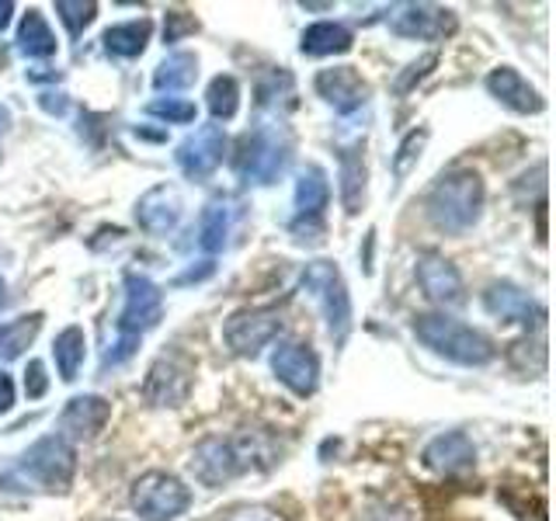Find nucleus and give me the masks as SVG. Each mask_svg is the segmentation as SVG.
<instances>
[{"label": "nucleus", "mask_w": 556, "mask_h": 521, "mask_svg": "<svg viewBox=\"0 0 556 521\" xmlns=\"http://www.w3.org/2000/svg\"><path fill=\"white\" fill-rule=\"evenodd\" d=\"M477 462V448L463 431H445L425 448V466L442 476H463Z\"/></svg>", "instance_id": "obj_15"}, {"label": "nucleus", "mask_w": 556, "mask_h": 521, "mask_svg": "<svg viewBox=\"0 0 556 521\" xmlns=\"http://www.w3.org/2000/svg\"><path fill=\"white\" fill-rule=\"evenodd\" d=\"M150 22L143 17V22H126V25H115V28H109L101 35V42H104V49L112 52V56H122V60H132V56H139V52L147 49V42H150Z\"/></svg>", "instance_id": "obj_24"}, {"label": "nucleus", "mask_w": 556, "mask_h": 521, "mask_svg": "<svg viewBox=\"0 0 556 521\" xmlns=\"http://www.w3.org/2000/svg\"><path fill=\"white\" fill-rule=\"evenodd\" d=\"M278 462L275 445L257 431H240L230 439H205L191 456V473L205 486H223L237 476L265 473Z\"/></svg>", "instance_id": "obj_1"}, {"label": "nucleus", "mask_w": 556, "mask_h": 521, "mask_svg": "<svg viewBox=\"0 0 556 521\" xmlns=\"http://www.w3.org/2000/svg\"><path fill=\"white\" fill-rule=\"evenodd\" d=\"M46 390H49L46 365L42 361H28V369H25V393H28V399L46 396Z\"/></svg>", "instance_id": "obj_35"}, {"label": "nucleus", "mask_w": 556, "mask_h": 521, "mask_svg": "<svg viewBox=\"0 0 556 521\" xmlns=\"http://www.w3.org/2000/svg\"><path fill=\"white\" fill-rule=\"evenodd\" d=\"M303 289L320 303L324 320L330 327L338 344H344L348 330H352V295H348V285L338 271V265L330 260H313V265L303 271Z\"/></svg>", "instance_id": "obj_5"}, {"label": "nucleus", "mask_w": 556, "mask_h": 521, "mask_svg": "<svg viewBox=\"0 0 556 521\" xmlns=\"http://www.w3.org/2000/svg\"><path fill=\"white\" fill-rule=\"evenodd\" d=\"M452 28H456L452 11L434 4H407L393 17V31L404 35V39H442Z\"/></svg>", "instance_id": "obj_20"}, {"label": "nucleus", "mask_w": 556, "mask_h": 521, "mask_svg": "<svg viewBox=\"0 0 556 521\" xmlns=\"http://www.w3.org/2000/svg\"><path fill=\"white\" fill-rule=\"evenodd\" d=\"M300 49L306 52V56H334V52L352 49V31H348L344 25H334V22H317L303 31Z\"/></svg>", "instance_id": "obj_22"}, {"label": "nucleus", "mask_w": 556, "mask_h": 521, "mask_svg": "<svg viewBox=\"0 0 556 521\" xmlns=\"http://www.w3.org/2000/svg\"><path fill=\"white\" fill-rule=\"evenodd\" d=\"M39 330H42V313H31V317H22L8 327H0V361H11L22 355Z\"/></svg>", "instance_id": "obj_28"}, {"label": "nucleus", "mask_w": 556, "mask_h": 521, "mask_svg": "<svg viewBox=\"0 0 556 521\" xmlns=\"http://www.w3.org/2000/svg\"><path fill=\"white\" fill-rule=\"evenodd\" d=\"M289 136L278 126H261L240 139V153H237V170L243 181L251 185H271L278 174L289 164Z\"/></svg>", "instance_id": "obj_4"}, {"label": "nucleus", "mask_w": 556, "mask_h": 521, "mask_svg": "<svg viewBox=\"0 0 556 521\" xmlns=\"http://www.w3.org/2000/svg\"><path fill=\"white\" fill-rule=\"evenodd\" d=\"M84 352H87V338L80 327H66L63 334L52 344V358H56V369L63 376V382H74L80 365H84Z\"/></svg>", "instance_id": "obj_27"}, {"label": "nucleus", "mask_w": 556, "mask_h": 521, "mask_svg": "<svg viewBox=\"0 0 556 521\" xmlns=\"http://www.w3.org/2000/svg\"><path fill=\"white\" fill-rule=\"evenodd\" d=\"M226 226H230V216H226L223 202H208L202 223H199V247L205 254H219L226 247Z\"/></svg>", "instance_id": "obj_29"}, {"label": "nucleus", "mask_w": 556, "mask_h": 521, "mask_svg": "<svg viewBox=\"0 0 556 521\" xmlns=\"http://www.w3.org/2000/svg\"><path fill=\"white\" fill-rule=\"evenodd\" d=\"M14 407V379L8 372H0V414H8Z\"/></svg>", "instance_id": "obj_38"}, {"label": "nucleus", "mask_w": 556, "mask_h": 521, "mask_svg": "<svg viewBox=\"0 0 556 521\" xmlns=\"http://www.w3.org/2000/svg\"><path fill=\"white\" fill-rule=\"evenodd\" d=\"M17 46H22V52L31 60L56 56V35H52V28L46 25V17L39 11H28L22 17V28H17Z\"/></svg>", "instance_id": "obj_23"}, {"label": "nucleus", "mask_w": 556, "mask_h": 521, "mask_svg": "<svg viewBox=\"0 0 556 521\" xmlns=\"http://www.w3.org/2000/svg\"><path fill=\"white\" fill-rule=\"evenodd\" d=\"M486 91H491L501 104H508V109L518 115H535V112H543V104H546L543 94H539L535 87L511 66L491 69V77H486Z\"/></svg>", "instance_id": "obj_18"}, {"label": "nucleus", "mask_w": 556, "mask_h": 521, "mask_svg": "<svg viewBox=\"0 0 556 521\" xmlns=\"http://www.w3.org/2000/svg\"><path fill=\"white\" fill-rule=\"evenodd\" d=\"M223 153H226V136L219 126H199L188 139H181L178 153H174V161L178 167L188 174V178H208L219 164H223Z\"/></svg>", "instance_id": "obj_11"}, {"label": "nucleus", "mask_w": 556, "mask_h": 521, "mask_svg": "<svg viewBox=\"0 0 556 521\" xmlns=\"http://www.w3.org/2000/svg\"><path fill=\"white\" fill-rule=\"evenodd\" d=\"M417 282H421L428 300L439 306H452L463 300V275L456 271L452 260H445L434 251H425L417 257Z\"/></svg>", "instance_id": "obj_14"}, {"label": "nucleus", "mask_w": 556, "mask_h": 521, "mask_svg": "<svg viewBox=\"0 0 556 521\" xmlns=\"http://www.w3.org/2000/svg\"><path fill=\"white\" fill-rule=\"evenodd\" d=\"M483 181L477 170H448L428 195V219L442 233H466L480 219Z\"/></svg>", "instance_id": "obj_2"}, {"label": "nucleus", "mask_w": 556, "mask_h": 521, "mask_svg": "<svg viewBox=\"0 0 556 521\" xmlns=\"http://www.w3.org/2000/svg\"><path fill=\"white\" fill-rule=\"evenodd\" d=\"M164 313V292L143 275H126V309L118 317L122 338H139L161 323Z\"/></svg>", "instance_id": "obj_8"}, {"label": "nucleus", "mask_w": 556, "mask_h": 521, "mask_svg": "<svg viewBox=\"0 0 556 521\" xmlns=\"http://www.w3.org/2000/svg\"><path fill=\"white\" fill-rule=\"evenodd\" d=\"M434 63H439V56H434V52H428V56H421L417 63H410V66H407V74L396 80V94H407V91H410V84H414V80H421Z\"/></svg>", "instance_id": "obj_36"}, {"label": "nucleus", "mask_w": 556, "mask_h": 521, "mask_svg": "<svg viewBox=\"0 0 556 521\" xmlns=\"http://www.w3.org/2000/svg\"><path fill=\"white\" fill-rule=\"evenodd\" d=\"M213 271H216V265H213V260H205V268H199V271H195V268H191L188 275H181V278H178V285H188V282H199V278H208V275H213Z\"/></svg>", "instance_id": "obj_39"}, {"label": "nucleus", "mask_w": 556, "mask_h": 521, "mask_svg": "<svg viewBox=\"0 0 556 521\" xmlns=\"http://www.w3.org/2000/svg\"><path fill=\"white\" fill-rule=\"evenodd\" d=\"M271 372L295 396H309V393H317V382H320V358L313 355L306 344H292L289 341V344L275 347Z\"/></svg>", "instance_id": "obj_10"}, {"label": "nucleus", "mask_w": 556, "mask_h": 521, "mask_svg": "<svg viewBox=\"0 0 556 521\" xmlns=\"http://www.w3.org/2000/svg\"><path fill=\"white\" fill-rule=\"evenodd\" d=\"M317 94L327 104H334V112L348 115V112L362 109L369 87H365V80L355 74V66H330L317 74Z\"/></svg>", "instance_id": "obj_16"}, {"label": "nucleus", "mask_w": 556, "mask_h": 521, "mask_svg": "<svg viewBox=\"0 0 556 521\" xmlns=\"http://www.w3.org/2000/svg\"><path fill=\"white\" fill-rule=\"evenodd\" d=\"M425 143H428V129H414V132L404 139V143H400V150H396V156H393V174H396V178H407L410 167L417 164V156H421Z\"/></svg>", "instance_id": "obj_32"}, {"label": "nucleus", "mask_w": 556, "mask_h": 521, "mask_svg": "<svg viewBox=\"0 0 556 521\" xmlns=\"http://www.w3.org/2000/svg\"><path fill=\"white\" fill-rule=\"evenodd\" d=\"M205 104H208V112H213V118H233L237 104H240L237 80L230 74L216 77L213 84H208V91H205Z\"/></svg>", "instance_id": "obj_30"}, {"label": "nucleus", "mask_w": 556, "mask_h": 521, "mask_svg": "<svg viewBox=\"0 0 556 521\" xmlns=\"http://www.w3.org/2000/svg\"><path fill=\"white\" fill-rule=\"evenodd\" d=\"M129 500L147 521H174V518H181L188 511L191 491L178 476L153 469V473H143L132 483V497Z\"/></svg>", "instance_id": "obj_6"}, {"label": "nucleus", "mask_w": 556, "mask_h": 521, "mask_svg": "<svg viewBox=\"0 0 556 521\" xmlns=\"http://www.w3.org/2000/svg\"><path fill=\"white\" fill-rule=\"evenodd\" d=\"M181 213H185L181 191L170 188V185H156V188H150L147 195L136 202V219L153 237L170 233L174 226L181 223Z\"/></svg>", "instance_id": "obj_13"}, {"label": "nucleus", "mask_w": 556, "mask_h": 521, "mask_svg": "<svg viewBox=\"0 0 556 521\" xmlns=\"http://www.w3.org/2000/svg\"><path fill=\"white\" fill-rule=\"evenodd\" d=\"M11 14H14V4L11 0H0V31L11 25Z\"/></svg>", "instance_id": "obj_41"}, {"label": "nucleus", "mask_w": 556, "mask_h": 521, "mask_svg": "<svg viewBox=\"0 0 556 521\" xmlns=\"http://www.w3.org/2000/svg\"><path fill=\"white\" fill-rule=\"evenodd\" d=\"M112 404L104 396H74L60 414V439L66 442H91L109 424Z\"/></svg>", "instance_id": "obj_12"}, {"label": "nucleus", "mask_w": 556, "mask_h": 521, "mask_svg": "<svg viewBox=\"0 0 556 521\" xmlns=\"http://www.w3.org/2000/svg\"><path fill=\"white\" fill-rule=\"evenodd\" d=\"M56 14H60V22L70 28V35H80L87 25L94 22L98 4L94 0H56Z\"/></svg>", "instance_id": "obj_31"}, {"label": "nucleus", "mask_w": 556, "mask_h": 521, "mask_svg": "<svg viewBox=\"0 0 556 521\" xmlns=\"http://www.w3.org/2000/svg\"><path fill=\"white\" fill-rule=\"evenodd\" d=\"M341 202L348 216H355L365 202V164L358 150L341 153Z\"/></svg>", "instance_id": "obj_26"}, {"label": "nucleus", "mask_w": 556, "mask_h": 521, "mask_svg": "<svg viewBox=\"0 0 556 521\" xmlns=\"http://www.w3.org/2000/svg\"><path fill=\"white\" fill-rule=\"evenodd\" d=\"M278 330H282V320H278L275 309L251 306V309H237L233 317L226 320L223 338L230 344L233 355H257L261 347L275 341Z\"/></svg>", "instance_id": "obj_9"}, {"label": "nucleus", "mask_w": 556, "mask_h": 521, "mask_svg": "<svg viewBox=\"0 0 556 521\" xmlns=\"http://www.w3.org/2000/svg\"><path fill=\"white\" fill-rule=\"evenodd\" d=\"M223 521H275L265 508H237V511H230Z\"/></svg>", "instance_id": "obj_37"}, {"label": "nucleus", "mask_w": 556, "mask_h": 521, "mask_svg": "<svg viewBox=\"0 0 556 521\" xmlns=\"http://www.w3.org/2000/svg\"><path fill=\"white\" fill-rule=\"evenodd\" d=\"M330 202V181L324 167H306L295 181V213L300 219H317Z\"/></svg>", "instance_id": "obj_21"}, {"label": "nucleus", "mask_w": 556, "mask_h": 521, "mask_svg": "<svg viewBox=\"0 0 556 521\" xmlns=\"http://www.w3.org/2000/svg\"><path fill=\"white\" fill-rule=\"evenodd\" d=\"M191 390V376L178 358H161L153 361V369L147 376V399L153 407H181Z\"/></svg>", "instance_id": "obj_17"}, {"label": "nucleus", "mask_w": 556, "mask_h": 521, "mask_svg": "<svg viewBox=\"0 0 556 521\" xmlns=\"http://www.w3.org/2000/svg\"><path fill=\"white\" fill-rule=\"evenodd\" d=\"M195 31H199V22L188 11H167V22H164V42L167 46L181 42L185 35H195Z\"/></svg>", "instance_id": "obj_34"}, {"label": "nucleus", "mask_w": 556, "mask_h": 521, "mask_svg": "<svg viewBox=\"0 0 556 521\" xmlns=\"http://www.w3.org/2000/svg\"><path fill=\"white\" fill-rule=\"evenodd\" d=\"M42 109L52 112V115H63L66 112V101H63V94H42Z\"/></svg>", "instance_id": "obj_40"}, {"label": "nucleus", "mask_w": 556, "mask_h": 521, "mask_svg": "<svg viewBox=\"0 0 556 521\" xmlns=\"http://www.w3.org/2000/svg\"><path fill=\"white\" fill-rule=\"evenodd\" d=\"M483 306L491 317L497 320H508V323H539L543 320V306L532 303L529 292H521L511 282H494L491 289L483 292Z\"/></svg>", "instance_id": "obj_19"}, {"label": "nucleus", "mask_w": 556, "mask_h": 521, "mask_svg": "<svg viewBox=\"0 0 556 521\" xmlns=\"http://www.w3.org/2000/svg\"><path fill=\"white\" fill-rule=\"evenodd\" d=\"M8 303V285H4V278H0V306Z\"/></svg>", "instance_id": "obj_43"}, {"label": "nucleus", "mask_w": 556, "mask_h": 521, "mask_svg": "<svg viewBox=\"0 0 556 521\" xmlns=\"http://www.w3.org/2000/svg\"><path fill=\"white\" fill-rule=\"evenodd\" d=\"M25 473L31 480H39L49 491H63V486L74 480V469H77V456H74V445L60 434H46V439L35 442L25 452Z\"/></svg>", "instance_id": "obj_7"}, {"label": "nucleus", "mask_w": 556, "mask_h": 521, "mask_svg": "<svg viewBox=\"0 0 556 521\" xmlns=\"http://www.w3.org/2000/svg\"><path fill=\"white\" fill-rule=\"evenodd\" d=\"M11 126V112L8 109H0V132H4Z\"/></svg>", "instance_id": "obj_42"}, {"label": "nucleus", "mask_w": 556, "mask_h": 521, "mask_svg": "<svg viewBox=\"0 0 556 521\" xmlns=\"http://www.w3.org/2000/svg\"><path fill=\"white\" fill-rule=\"evenodd\" d=\"M147 112L164 118V122H191L195 118V104L191 101H181V98H156L147 104Z\"/></svg>", "instance_id": "obj_33"}, {"label": "nucleus", "mask_w": 556, "mask_h": 521, "mask_svg": "<svg viewBox=\"0 0 556 521\" xmlns=\"http://www.w3.org/2000/svg\"><path fill=\"white\" fill-rule=\"evenodd\" d=\"M195 77H199V60L191 52H174V56H167L156 66L153 87L156 91H185V87L195 84Z\"/></svg>", "instance_id": "obj_25"}, {"label": "nucleus", "mask_w": 556, "mask_h": 521, "mask_svg": "<svg viewBox=\"0 0 556 521\" xmlns=\"http://www.w3.org/2000/svg\"><path fill=\"white\" fill-rule=\"evenodd\" d=\"M414 334L425 347H431L434 355H442L456 365H469V369H480V365L494 358L491 338H483L480 330L445 317V313H425V317H417Z\"/></svg>", "instance_id": "obj_3"}]
</instances>
